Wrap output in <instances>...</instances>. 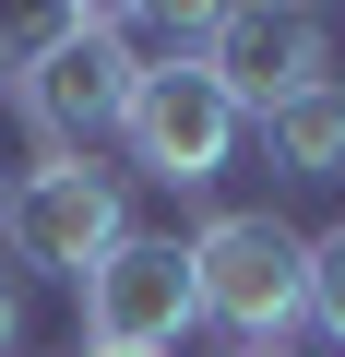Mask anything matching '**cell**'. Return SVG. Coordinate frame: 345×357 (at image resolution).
I'll return each instance as SVG.
<instances>
[{"instance_id": "7a4b0ae2", "label": "cell", "mask_w": 345, "mask_h": 357, "mask_svg": "<svg viewBox=\"0 0 345 357\" xmlns=\"http://www.w3.org/2000/svg\"><path fill=\"white\" fill-rule=\"evenodd\" d=\"M191 310L227 321L238 345H286L309 321V238L286 215H203V238H191Z\"/></svg>"}, {"instance_id": "7c38bea8", "label": "cell", "mask_w": 345, "mask_h": 357, "mask_svg": "<svg viewBox=\"0 0 345 357\" xmlns=\"http://www.w3.org/2000/svg\"><path fill=\"white\" fill-rule=\"evenodd\" d=\"M238 357H286V345H238Z\"/></svg>"}, {"instance_id": "30bf717a", "label": "cell", "mask_w": 345, "mask_h": 357, "mask_svg": "<svg viewBox=\"0 0 345 357\" xmlns=\"http://www.w3.org/2000/svg\"><path fill=\"white\" fill-rule=\"evenodd\" d=\"M0 96H13V36H0Z\"/></svg>"}, {"instance_id": "9c48e42d", "label": "cell", "mask_w": 345, "mask_h": 357, "mask_svg": "<svg viewBox=\"0 0 345 357\" xmlns=\"http://www.w3.org/2000/svg\"><path fill=\"white\" fill-rule=\"evenodd\" d=\"M13 321H24V286L0 274V357H13Z\"/></svg>"}, {"instance_id": "5b68a950", "label": "cell", "mask_w": 345, "mask_h": 357, "mask_svg": "<svg viewBox=\"0 0 345 357\" xmlns=\"http://www.w3.org/2000/svg\"><path fill=\"white\" fill-rule=\"evenodd\" d=\"M191 238H119L84 274V345H131V357H179L191 333Z\"/></svg>"}, {"instance_id": "3957f363", "label": "cell", "mask_w": 345, "mask_h": 357, "mask_svg": "<svg viewBox=\"0 0 345 357\" xmlns=\"http://www.w3.org/2000/svg\"><path fill=\"white\" fill-rule=\"evenodd\" d=\"M119 238H131V203H119V167H95V155H36L0 191V250L24 274H72L84 286Z\"/></svg>"}, {"instance_id": "52a82bcc", "label": "cell", "mask_w": 345, "mask_h": 357, "mask_svg": "<svg viewBox=\"0 0 345 357\" xmlns=\"http://www.w3.org/2000/svg\"><path fill=\"white\" fill-rule=\"evenodd\" d=\"M262 155H274L286 178H345V84L286 96V107L262 119Z\"/></svg>"}, {"instance_id": "277c9868", "label": "cell", "mask_w": 345, "mask_h": 357, "mask_svg": "<svg viewBox=\"0 0 345 357\" xmlns=\"http://www.w3.org/2000/svg\"><path fill=\"white\" fill-rule=\"evenodd\" d=\"M238 107H227V84L203 72V60H167V72H143L131 84V119H119V143H131V167L155 178V191H215L227 178V155H238Z\"/></svg>"}, {"instance_id": "8992f818", "label": "cell", "mask_w": 345, "mask_h": 357, "mask_svg": "<svg viewBox=\"0 0 345 357\" xmlns=\"http://www.w3.org/2000/svg\"><path fill=\"white\" fill-rule=\"evenodd\" d=\"M203 72L227 84V107H238V119H274L286 96L345 84V72H333V24H321V13H274V0H250V13H215Z\"/></svg>"}, {"instance_id": "8fae6325", "label": "cell", "mask_w": 345, "mask_h": 357, "mask_svg": "<svg viewBox=\"0 0 345 357\" xmlns=\"http://www.w3.org/2000/svg\"><path fill=\"white\" fill-rule=\"evenodd\" d=\"M84 357H131V345H84Z\"/></svg>"}, {"instance_id": "6da1fadb", "label": "cell", "mask_w": 345, "mask_h": 357, "mask_svg": "<svg viewBox=\"0 0 345 357\" xmlns=\"http://www.w3.org/2000/svg\"><path fill=\"white\" fill-rule=\"evenodd\" d=\"M131 48H119V13H48L24 48H13V107L36 131V155H95L119 119H131Z\"/></svg>"}, {"instance_id": "ba28073f", "label": "cell", "mask_w": 345, "mask_h": 357, "mask_svg": "<svg viewBox=\"0 0 345 357\" xmlns=\"http://www.w3.org/2000/svg\"><path fill=\"white\" fill-rule=\"evenodd\" d=\"M309 321L345 345V227H321V238H309Z\"/></svg>"}]
</instances>
